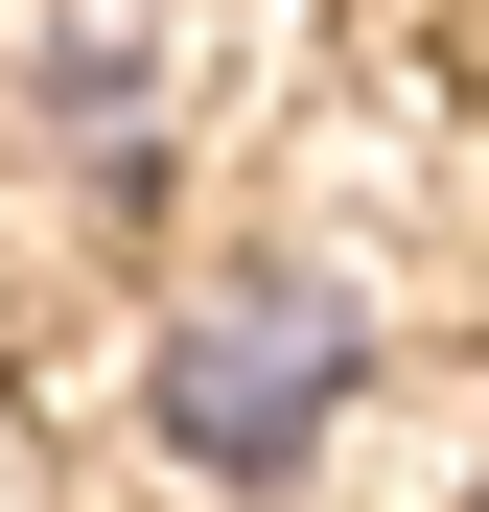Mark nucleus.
<instances>
[{"instance_id":"nucleus-1","label":"nucleus","mask_w":489,"mask_h":512,"mask_svg":"<svg viewBox=\"0 0 489 512\" xmlns=\"http://www.w3.org/2000/svg\"><path fill=\"white\" fill-rule=\"evenodd\" d=\"M373 419V303L350 256H187L140 303V443L187 489H303Z\"/></svg>"},{"instance_id":"nucleus-2","label":"nucleus","mask_w":489,"mask_h":512,"mask_svg":"<svg viewBox=\"0 0 489 512\" xmlns=\"http://www.w3.org/2000/svg\"><path fill=\"white\" fill-rule=\"evenodd\" d=\"M0 140L70 210H140L187 163V0H0Z\"/></svg>"}]
</instances>
